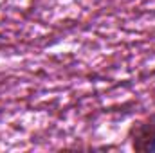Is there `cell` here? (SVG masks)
Returning <instances> with one entry per match:
<instances>
[{
    "label": "cell",
    "mask_w": 155,
    "mask_h": 153,
    "mask_svg": "<svg viewBox=\"0 0 155 153\" xmlns=\"http://www.w3.org/2000/svg\"><path fill=\"white\" fill-rule=\"evenodd\" d=\"M126 139L130 141L134 151L137 153H153L155 151V114L146 119L135 121L130 124Z\"/></svg>",
    "instance_id": "obj_1"
}]
</instances>
